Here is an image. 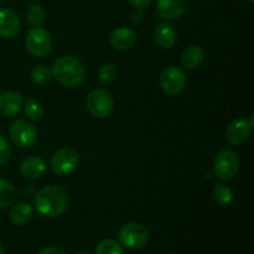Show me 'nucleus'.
<instances>
[{
    "instance_id": "nucleus-7",
    "label": "nucleus",
    "mask_w": 254,
    "mask_h": 254,
    "mask_svg": "<svg viewBox=\"0 0 254 254\" xmlns=\"http://www.w3.org/2000/svg\"><path fill=\"white\" fill-rule=\"evenodd\" d=\"M9 136L12 143L21 149L31 148L37 141V131L35 127L24 119L12 122L9 127Z\"/></svg>"
},
{
    "instance_id": "nucleus-28",
    "label": "nucleus",
    "mask_w": 254,
    "mask_h": 254,
    "mask_svg": "<svg viewBox=\"0 0 254 254\" xmlns=\"http://www.w3.org/2000/svg\"><path fill=\"white\" fill-rule=\"evenodd\" d=\"M37 254H67L66 251H64L62 248L56 247V246H50V247L44 248V250L40 251Z\"/></svg>"
},
{
    "instance_id": "nucleus-21",
    "label": "nucleus",
    "mask_w": 254,
    "mask_h": 254,
    "mask_svg": "<svg viewBox=\"0 0 254 254\" xmlns=\"http://www.w3.org/2000/svg\"><path fill=\"white\" fill-rule=\"evenodd\" d=\"M213 200L220 206H228L233 200L232 189L225 184H217L212 190Z\"/></svg>"
},
{
    "instance_id": "nucleus-15",
    "label": "nucleus",
    "mask_w": 254,
    "mask_h": 254,
    "mask_svg": "<svg viewBox=\"0 0 254 254\" xmlns=\"http://www.w3.org/2000/svg\"><path fill=\"white\" fill-rule=\"evenodd\" d=\"M154 40L161 49H171L178 40V31L170 22H161L155 27Z\"/></svg>"
},
{
    "instance_id": "nucleus-16",
    "label": "nucleus",
    "mask_w": 254,
    "mask_h": 254,
    "mask_svg": "<svg viewBox=\"0 0 254 254\" xmlns=\"http://www.w3.org/2000/svg\"><path fill=\"white\" fill-rule=\"evenodd\" d=\"M46 171V163L40 156H27L20 164V174L25 179L34 180Z\"/></svg>"
},
{
    "instance_id": "nucleus-30",
    "label": "nucleus",
    "mask_w": 254,
    "mask_h": 254,
    "mask_svg": "<svg viewBox=\"0 0 254 254\" xmlns=\"http://www.w3.org/2000/svg\"><path fill=\"white\" fill-rule=\"evenodd\" d=\"M0 254H4V248L1 246H0Z\"/></svg>"
},
{
    "instance_id": "nucleus-26",
    "label": "nucleus",
    "mask_w": 254,
    "mask_h": 254,
    "mask_svg": "<svg viewBox=\"0 0 254 254\" xmlns=\"http://www.w3.org/2000/svg\"><path fill=\"white\" fill-rule=\"evenodd\" d=\"M10 155H11V149L9 141L5 136L0 135V165H5L9 161Z\"/></svg>"
},
{
    "instance_id": "nucleus-17",
    "label": "nucleus",
    "mask_w": 254,
    "mask_h": 254,
    "mask_svg": "<svg viewBox=\"0 0 254 254\" xmlns=\"http://www.w3.org/2000/svg\"><path fill=\"white\" fill-rule=\"evenodd\" d=\"M205 61V52L197 45H192L184 50L181 54V64L186 69H196Z\"/></svg>"
},
{
    "instance_id": "nucleus-25",
    "label": "nucleus",
    "mask_w": 254,
    "mask_h": 254,
    "mask_svg": "<svg viewBox=\"0 0 254 254\" xmlns=\"http://www.w3.org/2000/svg\"><path fill=\"white\" fill-rule=\"evenodd\" d=\"M117 68L113 64H103L98 69V79L102 84H111L116 79Z\"/></svg>"
},
{
    "instance_id": "nucleus-1",
    "label": "nucleus",
    "mask_w": 254,
    "mask_h": 254,
    "mask_svg": "<svg viewBox=\"0 0 254 254\" xmlns=\"http://www.w3.org/2000/svg\"><path fill=\"white\" fill-rule=\"evenodd\" d=\"M34 206L44 217H59L68 206V195L66 190L59 185L45 186L35 195Z\"/></svg>"
},
{
    "instance_id": "nucleus-31",
    "label": "nucleus",
    "mask_w": 254,
    "mask_h": 254,
    "mask_svg": "<svg viewBox=\"0 0 254 254\" xmlns=\"http://www.w3.org/2000/svg\"><path fill=\"white\" fill-rule=\"evenodd\" d=\"M77 254H91V253H87V252H79V253H77Z\"/></svg>"
},
{
    "instance_id": "nucleus-5",
    "label": "nucleus",
    "mask_w": 254,
    "mask_h": 254,
    "mask_svg": "<svg viewBox=\"0 0 254 254\" xmlns=\"http://www.w3.org/2000/svg\"><path fill=\"white\" fill-rule=\"evenodd\" d=\"M241 161L233 150H221L213 160V173L221 180H232L240 170Z\"/></svg>"
},
{
    "instance_id": "nucleus-23",
    "label": "nucleus",
    "mask_w": 254,
    "mask_h": 254,
    "mask_svg": "<svg viewBox=\"0 0 254 254\" xmlns=\"http://www.w3.org/2000/svg\"><path fill=\"white\" fill-rule=\"evenodd\" d=\"M52 78L51 68L46 64H39V66L34 67L31 71V79L35 84L39 86H44V84L49 83Z\"/></svg>"
},
{
    "instance_id": "nucleus-4",
    "label": "nucleus",
    "mask_w": 254,
    "mask_h": 254,
    "mask_svg": "<svg viewBox=\"0 0 254 254\" xmlns=\"http://www.w3.org/2000/svg\"><path fill=\"white\" fill-rule=\"evenodd\" d=\"M25 46L27 52L34 57H45L52 49L51 34L44 27H32L26 35Z\"/></svg>"
},
{
    "instance_id": "nucleus-10",
    "label": "nucleus",
    "mask_w": 254,
    "mask_h": 254,
    "mask_svg": "<svg viewBox=\"0 0 254 254\" xmlns=\"http://www.w3.org/2000/svg\"><path fill=\"white\" fill-rule=\"evenodd\" d=\"M253 128V118H237L228 124L226 129V138L232 145H242L250 139Z\"/></svg>"
},
{
    "instance_id": "nucleus-27",
    "label": "nucleus",
    "mask_w": 254,
    "mask_h": 254,
    "mask_svg": "<svg viewBox=\"0 0 254 254\" xmlns=\"http://www.w3.org/2000/svg\"><path fill=\"white\" fill-rule=\"evenodd\" d=\"M153 0H128L129 4L138 10H143L151 4Z\"/></svg>"
},
{
    "instance_id": "nucleus-29",
    "label": "nucleus",
    "mask_w": 254,
    "mask_h": 254,
    "mask_svg": "<svg viewBox=\"0 0 254 254\" xmlns=\"http://www.w3.org/2000/svg\"><path fill=\"white\" fill-rule=\"evenodd\" d=\"M143 21L144 15L140 10H136L135 12H133V15H131V22H133L134 25H140Z\"/></svg>"
},
{
    "instance_id": "nucleus-14",
    "label": "nucleus",
    "mask_w": 254,
    "mask_h": 254,
    "mask_svg": "<svg viewBox=\"0 0 254 254\" xmlns=\"http://www.w3.org/2000/svg\"><path fill=\"white\" fill-rule=\"evenodd\" d=\"M24 104V98L17 92H2L0 93V116L12 117L19 113Z\"/></svg>"
},
{
    "instance_id": "nucleus-20",
    "label": "nucleus",
    "mask_w": 254,
    "mask_h": 254,
    "mask_svg": "<svg viewBox=\"0 0 254 254\" xmlns=\"http://www.w3.org/2000/svg\"><path fill=\"white\" fill-rule=\"evenodd\" d=\"M24 112L25 116L30 119V121H40L44 117V106L41 102L37 101L35 98H27L26 102H24Z\"/></svg>"
},
{
    "instance_id": "nucleus-6",
    "label": "nucleus",
    "mask_w": 254,
    "mask_h": 254,
    "mask_svg": "<svg viewBox=\"0 0 254 254\" xmlns=\"http://www.w3.org/2000/svg\"><path fill=\"white\" fill-rule=\"evenodd\" d=\"M86 107L89 113L96 118H107L113 111V98L106 89H93L87 96Z\"/></svg>"
},
{
    "instance_id": "nucleus-24",
    "label": "nucleus",
    "mask_w": 254,
    "mask_h": 254,
    "mask_svg": "<svg viewBox=\"0 0 254 254\" xmlns=\"http://www.w3.org/2000/svg\"><path fill=\"white\" fill-rule=\"evenodd\" d=\"M45 17H46V12H45L44 7L40 5L34 4L27 9L26 19L32 27L41 26L45 21Z\"/></svg>"
},
{
    "instance_id": "nucleus-22",
    "label": "nucleus",
    "mask_w": 254,
    "mask_h": 254,
    "mask_svg": "<svg viewBox=\"0 0 254 254\" xmlns=\"http://www.w3.org/2000/svg\"><path fill=\"white\" fill-rule=\"evenodd\" d=\"M96 254H124L123 246L118 241L107 238L97 245Z\"/></svg>"
},
{
    "instance_id": "nucleus-2",
    "label": "nucleus",
    "mask_w": 254,
    "mask_h": 254,
    "mask_svg": "<svg viewBox=\"0 0 254 254\" xmlns=\"http://www.w3.org/2000/svg\"><path fill=\"white\" fill-rule=\"evenodd\" d=\"M51 73L52 78L68 88L81 86L86 78V68L83 64L71 55L57 59L52 66Z\"/></svg>"
},
{
    "instance_id": "nucleus-9",
    "label": "nucleus",
    "mask_w": 254,
    "mask_h": 254,
    "mask_svg": "<svg viewBox=\"0 0 254 254\" xmlns=\"http://www.w3.org/2000/svg\"><path fill=\"white\" fill-rule=\"evenodd\" d=\"M78 165V154L72 148L59 149L51 158V169L57 175H68Z\"/></svg>"
},
{
    "instance_id": "nucleus-32",
    "label": "nucleus",
    "mask_w": 254,
    "mask_h": 254,
    "mask_svg": "<svg viewBox=\"0 0 254 254\" xmlns=\"http://www.w3.org/2000/svg\"><path fill=\"white\" fill-rule=\"evenodd\" d=\"M250 1H251V2H253V1H254V0H250Z\"/></svg>"
},
{
    "instance_id": "nucleus-18",
    "label": "nucleus",
    "mask_w": 254,
    "mask_h": 254,
    "mask_svg": "<svg viewBox=\"0 0 254 254\" xmlns=\"http://www.w3.org/2000/svg\"><path fill=\"white\" fill-rule=\"evenodd\" d=\"M9 217L15 226L26 225L32 217V207L27 202L14 203L10 208Z\"/></svg>"
},
{
    "instance_id": "nucleus-13",
    "label": "nucleus",
    "mask_w": 254,
    "mask_h": 254,
    "mask_svg": "<svg viewBox=\"0 0 254 254\" xmlns=\"http://www.w3.org/2000/svg\"><path fill=\"white\" fill-rule=\"evenodd\" d=\"M159 16L165 20H178L185 14V0H156Z\"/></svg>"
},
{
    "instance_id": "nucleus-12",
    "label": "nucleus",
    "mask_w": 254,
    "mask_h": 254,
    "mask_svg": "<svg viewBox=\"0 0 254 254\" xmlns=\"http://www.w3.org/2000/svg\"><path fill=\"white\" fill-rule=\"evenodd\" d=\"M109 42H111L113 49L118 50V51H127L135 45L136 35L129 27H117L111 32Z\"/></svg>"
},
{
    "instance_id": "nucleus-8",
    "label": "nucleus",
    "mask_w": 254,
    "mask_h": 254,
    "mask_svg": "<svg viewBox=\"0 0 254 254\" xmlns=\"http://www.w3.org/2000/svg\"><path fill=\"white\" fill-rule=\"evenodd\" d=\"M161 91L169 96H175L184 91L186 86V74L180 67L169 66L159 77Z\"/></svg>"
},
{
    "instance_id": "nucleus-19",
    "label": "nucleus",
    "mask_w": 254,
    "mask_h": 254,
    "mask_svg": "<svg viewBox=\"0 0 254 254\" xmlns=\"http://www.w3.org/2000/svg\"><path fill=\"white\" fill-rule=\"evenodd\" d=\"M16 200V190L5 179H0V208L11 207Z\"/></svg>"
},
{
    "instance_id": "nucleus-11",
    "label": "nucleus",
    "mask_w": 254,
    "mask_h": 254,
    "mask_svg": "<svg viewBox=\"0 0 254 254\" xmlns=\"http://www.w3.org/2000/svg\"><path fill=\"white\" fill-rule=\"evenodd\" d=\"M21 27L20 17L14 10L0 9V36L4 39H12L16 36Z\"/></svg>"
},
{
    "instance_id": "nucleus-3",
    "label": "nucleus",
    "mask_w": 254,
    "mask_h": 254,
    "mask_svg": "<svg viewBox=\"0 0 254 254\" xmlns=\"http://www.w3.org/2000/svg\"><path fill=\"white\" fill-rule=\"evenodd\" d=\"M119 243L129 250H140L149 242V232L143 225L129 222L122 226L118 233Z\"/></svg>"
}]
</instances>
